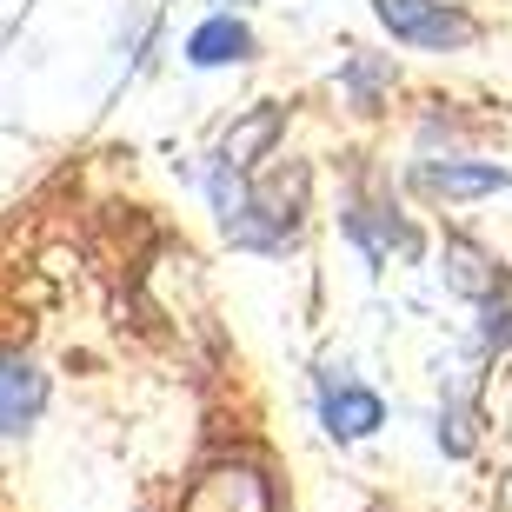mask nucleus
<instances>
[{
	"mask_svg": "<svg viewBox=\"0 0 512 512\" xmlns=\"http://www.w3.org/2000/svg\"><path fill=\"white\" fill-rule=\"evenodd\" d=\"M320 419L333 439H366L386 426V406L380 393H366L360 380H333V373H320Z\"/></svg>",
	"mask_w": 512,
	"mask_h": 512,
	"instance_id": "nucleus-3",
	"label": "nucleus"
},
{
	"mask_svg": "<svg viewBox=\"0 0 512 512\" xmlns=\"http://www.w3.org/2000/svg\"><path fill=\"white\" fill-rule=\"evenodd\" d=\"M506 180H512L506 167H466V160H446V167L426 160V167H419V187L439 193V200H479V193H499Z\"/></svg>",
	"mask_w": 512,
	"mask_h": 512,
	"instance_id": "nucleus-6",
	"label": "nucleus"
},
{
	"mask_svg": "<svg viewBox=\"0 0 512 512\" xmlns=\"http://www.w3.org/2000/svg\"><path fill=\"white\" fill-rule=\"evenodd\" d=\"M446 266H453L446 280H453L459 293H473V300H493V293H506V273H499V266L486 260L473 240H453V247H446Z\"/></svg>",
	"mask_w": 512,
	"mask_h": 512,
	"instance_id": "nucleus-8",
	"label": "nucleus"
},
{
	"mask_svg": "<svg viewBox=\"0 0 512 512\" xmlns=\"http://www.w3.org/2000/svg\"><path fill=\"white\" fill-rule=\"evenodd\" d=\"M280 133H286V107H253V114L227 133V147H220V167H240V173H247V167H253V153H266L273 140H280Z\"/></svg>",
	"mask_w": 512,
	"mask_h": 512,
	"instance_id": "nucleus-7",
	"label": "nucleus"
},
{
	"mask_svg": "<svg viewBox=\"0 0 512 512\" xmlns=\"http://www.w3.org/2000/svg\"><path fill=\"white\" fill-rule=\"evenodd\" d=\"M233 7H247V0H233Z\"/></svg>",
	"mask_w": 512,
	"mask_h": 512,
	"instance_id": "nucleus-9",
	"label": "nucleus"
},
{
	"mask_svg": "<svg viewBox=\"0 0 512 512\" xmlns=\"http://www.w3.org/2000/svg\"><path fill=\"white\" fill-rule=\"evenodd\" d=\"M180 512H273V486H266L260 466H240V459H220L187 486Z\"/></svg>",
	"mask_w": 512,
	"mask_h": 512,
	"instance_id": "nucleus-2",
	"label": "nucleus"
},
{
	"mask_svg": "<svg viewBox=\"0 0 512 512\" xmlns=\"http://www.w3.org/2000/svg\"><path fill=\"white\" fill-rule=\"evenodd\" d=\"M47 406V373L20 353H0V433H27Z\"/></svg>",
	"mask_w": 512,
	"mask_h": 512,
	"instance_id": "nucleus-4",
	"label": "nucleus"
},
{
	"mask_svg": "<svg viewBox=\"0 0 512 512\" xmlns=\"http://www.w3.org/2000/svg\"><path fill=\"white\" fill-rule=\"evenodd\" d=\"M253 54H260V40H253L247 20H233V14H207L187 34V60L193 67H233V60H253Z\"/></svg>",
	"mask_w": 512,
	"mask_h": 512,
	"instance_id": "nucleus-5",
	"label": "nucleus"
},
{
	"mask_svg": "<svg viewBox=\"0 0 512 512\" xmlns=\"http://www.w3.org/2000/svg\"><path fill=\"white\" fill-rule=\"evenodd\" d=\"M373 14L399 47H419V54H453V47L479 40V20L446 0H373Z\"/></svg>",
	"mask_w": 512,
	"mask_h": 512,
	"instance_id": "nucleus-1",
	"label": "nucleus"
}]
</instances>
